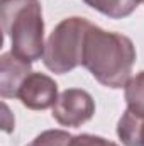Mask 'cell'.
Wrapping results in <instances>:
<instances>
[{"label":"cell","instance_id":"obj_14","mask_svg":"<svg viewBox=\"0 0 144 146\" xmlns=\"http://www.w3.org/2000/svg\"><path fill=\"white\" fill-rule=\"evenodd\" d=\"M2 2H7V0H2Z\"/></svg>","mask_w":144,"mask_h":146},{"label":"cell","instance_id":"obj_13","mask_svg":"<svg viewBox=\"0 0 144 146\" xmlns=\"http://www.w3.org/2000/svg\"><path fill=\"white\" fill-rule=\"evenodd\" d=\"M141 2H144V0H137V3H141Z\"/></svg>","mask_w":144,"mask_h":146},{"label":"cell","instance_id":"obj_12","mask_svg":"<svg viewBox=\"0 0 144 146\" xmlns=\"http://www.w3.org/2000/svg\"><path fill=\"white\" fill-rule=\"evenodd\" d=\"M2 110H3V122H2L3 131H5V133H12L15 122H14V117L10 115V110L7 107V104H2Z\"/></svg>","mask_w":144,"mask_h":146},{"label":"cell","instance_id":"obj_4","mask_svg":"<svg viewBox=\"0 0 144 146\" xmlns=\"http://www.w3.org/2000/svg\"><path fill=\"white\" fill-rule=\"evenodd\" d=\"M95 114L93 97L81 88H66L53 106V117L65 127H80Z\"/></svg>","mask_w":144,"mask_h":146},{"label":"cell","instance_id":"obj_1","mask_svg":"<svg viewBox=\"0 0 144 146\" xmlns=\"http://www.w3.org/2000/svg\"><path fill=\"white\" fill-rule=\"evenodd\" d=\"M134 61L136 48L129 37L92 24L85 39L83 66L98 83L108 88L126 87Z\"/></svg>","mask_w":144,"mask_h":146},{"label":"cell","instance_id":"obj_11","mask_svg":"<svg viewBox=\"0 0 144 146\" xmlns=\"http://www.w3.org/2000/svg\"><path fill=\"white\" fill-rule=\"evenodd\" d=\"M70 146H119L114 141H108L105 138L100 136H93V134H78L73 136Z\"/></svg>","mask_w":144,"mask_h":146},{"label":"cell","instance_id":"obj_2","mask_svg":"<svg viewBox=\"0 0 144 146\" xmlns=\"http://www.w3.org/2000/svg\"><path fill=\"white\" fill-rule=\"evenodd\" d=\"M0 21L5 36L10 37L12 53L36 61L44 54V21L39 0H7L2 2Z\"/></svg>","mask_w":144,"mask_h":146},{"label":"cell","instance_id":"obj_9","mask_svg":"<svg viewBox=\"0 0 144 146\" xmlns=\"http://www.w3.org/2000/svg\"><path fill=\"white\" fill-rule=\"evenodd\" d=\"M124 88L127 109L132 110L134 114L144 115V72L137 73L136 76H131Z\"/></svg>","mask_w":144,"mask_h":146},{"label":"cell","instance_id":"obj_7","mask_svg":"<svg viewBox=\"0 0 144 146\" xmlns=\"http://www.w3.org/2000/svg\"><path fill=\"white\" fill-rule=\"evenodd\" d=\"M117 136L126 146H144V115L127 109L117 122Z\"/></svg>","mask_w":144,"mask_h":146},{"label":"cell","instance_id":"obj_8","mask_svg":"<svg viewBox=\"0 0 144 146\" xmlns=\"http://www.w3.org/2000/svg\"><path fill=\"white\" fill-rule=\"evenodd\" d=\"M88 7L98 10L108 19H124L137 9V0H83Z\"/></svg>","mask_w":144,"mask_h":146},{"label":"cell","instance_id":"obj_3","mask_svg":"<svg viewBox=\"0 0 144 146\" xmlns=\"http://www.w3.org/2000/svg\"><path fill=\"white\" fill-rule=\"evenodd\" d=\"M92 24L83 17H68L61 21L49 34L42 63L53 73L65 75L83 65L85 39Z\"/></svg>","mask_w":144,"mask_h":146},{"label":"cell","instance_id":"obj_10","mask_svg":"<svg viewBox=\"0 0 144 146\" xmlns=\"http://www.w3.org/2000/svg\"><path fill=\"white\" fill-rule=\"evenodd\" d=\"M71 134L61 129H49L36 136L27 146H70Z\"/></svg>","mask_w":144,"mask_h":146},{"label":"cell","instance_id":"obj_6","mask_svg":"<svg viewBox=\"0 0 144 146\" xmlns=\"http://www.w3.org/2000/svg\"><path fill=\"white\" fill-rule=\"evenodd\" d=\"M31 61L17 56L15 53H3L0 58V95L3 99H14L24 80L31 75Z\"/></svg>","mask_w":144,"mask_h":146},{"label":"cell","instance_id":"obj_5","mask_svg":"<svg viewBox=\"0 0 144 146\" xmlns=\"http://www.w3.org/2000/svg\"><path fill=\"white\" fill-rule=\"evenodd\" d=\"M17 97L27 109L46 110L53 107L58 100V85L51 76L32 72L24 80Z\"/></svg>","mask_w":144,"mask_h":146}]
</instances>
